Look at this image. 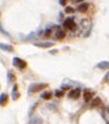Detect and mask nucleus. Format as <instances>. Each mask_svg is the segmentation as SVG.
<instances>
[{
    "label": "nucleus",
    "instance_id": "nucleus-1",
    "mask_svg": "<svg viewBox=\"0 0 109 124\" xmlns=\"http://www.w3.org/2000/svg\"><path fill=\"white\" fill-rule=\"evenodd\" d=\"M46 87H48L47 84H32L28 87V93H35V92H38L40 90L45 89Z\"/></svg>",
    "mask_w": 109,
    "mask_h": 124
},
{
    "label": "nucleus",
    "instance_id": "nucleus-2",
    "mask_svg": "<svg viewBox=\"0 0 109 124\" xmlns=\"http://www.w3.org/2000/svg\"><path fill=\"white\" fill-rule=\"evenodd\" d=\"M63 28L68 29L70 31H75L77 30V24H75L73 18H68L63 21Z\"/></svg>",
    "mask_w": 109,
    "mask_h": 124
},
{
    "label": "nucleus",
    "instance_id": "nucleus-3",
    "mask_svg": "<svg viewBox=\"0 0 109 124\" xmlns=\"http://www.w3.org/2000/svg\"><path fill=\"white\" fill-rule=\"evenodd\" d=\"M13 65L15 66V67H18L19 69H24V68H26L27 64H26L25 61L19 58V57H14L13 58Z\"/></svg>",
    "mask_w": 109,
    "mask_h": 124
},
{
    "label": "nucleus",
    "instance_id": "nucleus-4",
    "mask_svg": "<svg viewBox=\"0 0 109 124\" xmlns=\"http://www.w3.org/2000/svg\"><path fill=\"white\" fill-rule=\"evenodd\" d=\"M81 25H82V28H83V30L85 31V35H84V36H88V34L90 33V20H87V19L82 20Z\"/></svg>",
    "mask_w": 109,
    "mask_h": 124
},
{
    "label": "nucleus",
    "instance_id": "nucleus-5",
    "mask_svg": "<svg viewBox=\"0 0 109 124\" xmlns=\"http://www.w3.org/2000/svg\"><path fill=\"white\" fill-rule=\"evenodd\" d=\"M64 36H65L64 31L60 28H57L56 33H55V38H56V40H62V39H64Z\"/></svg>",
    "mask_w": 109,
    "mask_h": 124
},
{
    "label": "nucleus",
    "instance_id": "nucleus-6",
    "mask_svg": "<svg viewBox=\"0 0 109 124\" xmlns=\"http://www.w3.org/2000/svg\"><path fill=\"white\" fill-rule=\"evenodd\" d=\"M81 96V89L77 88V89H73L71 92L69 93V98L70 99H79V97Z\"/></svg>",
    "mask_w": 109,
    "mask_h": 124
},
{
    "label": "nucleus",
    "instance_id": "nucleus-7",
    "mask_svg": "<svg viewBox=\"0 0 109 124\" xmlns=\"http://www.w3.org/2000/svg\"><path fill=\"white\" fill-rule=\"evenodd\" d=\"M53 44H55V43H52V42H40V43H34L35 46H37V47H42V48H49V47L53 46Z\"/></svg>",
    "mask_w": 109,
    "mask_h": 124
},
{
    "label": "nucleus",
    "instance_id": "nucleus-8",
    "mask_svg": "<svg viewBox=\"0 0 109 124\" xmlns=\"http://www.w3.org/2000/svg\"><path fill=\"white\" fill-rule=\"evenodd\" d=\"M100 114H102L103 119L105 120V122L107 124H109V108H104L100 112Z\"/></svg>",
    "mask_w": 109,
    "mask_h": 124
},
{
    "label": "nucleus",
    "instance_id": "nucleus-9",
    "mask_svg": "<svg viewBox=\"0 0 109 124\" xmlns=\"http://www.w3.org/2000/svg\"><path fill=\"white\" fill-rule=\"evenodd\" d=\"M19 97H20V92L18 91V86L14 85L13 88H12V100L16 101L19 99Z\"/></svg>",
    "mask_w": 109,
    "mask_h": 124
},
{
    "label": "nucleus",
    "instance_id": "nucleus-10",
    "mask_svg": "<svg viewBox=\"0 0 109 124\" xmlns=\"http://www.w3.org/2000/svg\"><path fill=\"white\" fill-rule=\"evenodd\" d=\"M93 91H90V90H85L84 91V101L85 102H88V101L92 100V98H93Z\"/></svg>",
    "mask_w": 109,
    "mask_h": 124
},
{
    "label": "nucleus",
    "instance_id": "nucleus-11",
    "mask_svg": "<svg viewBox=\"0 0 109 124\" xmlns=\"http://www.w3.org/2000/svg\"><path fill=\"white\" fill-rule=\"evenodd\" d=\"M97 68H100V69H109V62H107V61L100 62V63L97 64Z\"/></svg>",
    "mask_w": 109,
    "mask_h": 124
},
{
    "label": "nucleus",
    "instance_id": "nucleus-12",
    "mask_svg": "<svg viewBox=\"0 0 109 124\" xmlns=\"http://www.w3.org/2000/svg\"><path fill=\"white\" fill-rule=\"evenodd\" d=\"M88 7H90L88 3H82V5H80L79 7H77V11L84 13V12H86L88 10Z\"/></svg>",
    "mask_w": 109,
    "mask_h": 124
},
{
    "label": "nucleus",
    "instance_id": "nucleus-13",
    "mask_svg": "<svg viewBox=\"0 0 109 124\" xmlns=\"http://www.w3.org/2000/svg\"><path fill=\"white\" fill-rule=\"evenodd\" d=\"M0 49H2L5 52H13V47L8 44H2V43H0Z\"/></svg>",
    "mask_w": 109,
    "mask_h": 124
},
{
    "label": "nucleus",
    "instance_id": "nucleus-14",
    "mask_svg": "<svg viewBox=\"0 0 109 124\" xmlns=\"http://www.w3.org/2000/svg\"><path fill=\"white\" fill-rule=\"evenodd\" d=\"M100 104H102V100L99 98H95V99H93V101L90 103V107L92 108H97L98 105H100Z\"/></svg>",
    "mask_w": 109,
    "mask_h": 124
},
{
    "label": "nucleus",
    "instance_id": "nucleus-15",
    "mask_svg": "<svg viewBox=\"0 0 109 124\" xmlns=\"http://www.w3.org/2000/svg\"><path fill=\"white\" fill-rule=\"evenodd\" d=\"M8 101V94L7 93H2L0 96V105H6Z\"/></svg>",
    "mask_w": 109,
    "mask_h": 124
},
{
    "label": "nucleus",
    "instance_id": "nucleus-16",
    "mask_svg": "<svg viewBox=\"0 0 109 124\" xmlns=\"http://www.w3.org/2000/svg\"><path fill=\"white\" fill-rule=\"evenodd\" d=\"M40 97H42V99H44V100H49V99H51V97H52V93H51L50 91H46L40 94Z\"/></svg>",
    "mask_w": 109,
    "mask_h": 124
},
{
    "label": "nucleus",
    "instance_id": "nucleus-17",
    "mask_svg": "<svg viewBox=\"0 0 109 124\" xmlns=\"http://www.w3.org/2000/svg\"><path fill=\"white\" fill-rule=\"evenodd\" d=\"M8 80H9L10 82L15 81V75H14V73H12V71H8Z\"/></svg>",
    "mask_w": 109,
    "mask_h": 124
},
{
    "label": "nucleus",
    "instance_id": "nucleus-18",
    "mask_svg": "<svg viewBox=\"0 0 109 124\" xmlns=\"http://www.w3.org/2000/svg\"><path fill=\"white\" fill-rule=\"evenodd\" d=\"M30 123H43V120L40 117H34L30 121Z\"/></svg>",
    "mask_w": 109,
    "mask_h": 124
},
{
    "label": "nucleus",
    "instance_id": "nucleus-19",
    "mask_svg": "<svg viewBox=\"0 0 109 124\" xmlns=\"http://www.w3.org/2000/svg\"><path fill=\"white\" fill-rule=\"evenodd\" d=\"M55 94H56V97H58V98H61L62 96H64V92H63V90H56Z\"/></svg>",
    "mask_w": 109,
    "mask_h": 124
},
{
    "label": "nucleus",
    "instance_id": "nucleus-20",
    "mask_svg": "<svg viewBox=\"0 0 109 124\" xmlns=\"http://www.w3.org/2000/svg\"><path fill=\"white\" fill-rule=\"evenodd\" d=\"M64 12L65 13H73V12H74V9H73L72 7H67L64 9Z\"/></svg>",
    "mask_w": 109,
    "mask_h": 124
},
{
    "label": "nucleus",
    "instance_id": "nucleus-21",
    "mask_svg": "<svg viewBox=\"0 0 109 124\" xmlns=\"http://www.w3.org/2000/svg\"><path fill=\"white\" fill-rule=\"evenodd\" d=\"M50 35H51V29L49 28V29H47V30L45 31V36H46V38H49Z\"/></svg>",
    "mask_w": 109,
    "mask_h": 124
},
{
    "label": "nucleus",
    "instance_id": "nucleus-22",
    "mask_svg": "<svg viewBox=\"0 0 109 124\" xmlns=\"http://www.w3.org/2000/svg\"><path fill=\"white\" fill-rule=\"evenodd\" d=\"M104 82H106V84H109V71L105 75V77H104Z\"/></svg>",
    "mask_w": 109,
    "mask_h": 124
},
{
    "label": "nucleus",
    "instance_id": "nucleus-23",
    "mask_svg": "<svg viewBox=\"0 0 109 124\" xmlns=\"http://www.w3.org/2000/svg\"><path fill=\"white\" fill-rule=\"evenodd\" d=\"M67 1L68 0H59V3H60L61 6H65L67 5Z\"/></svg>",
    "mask_w": 109,
    "mask_h": 124
},
{
    "label": "nucleus",
    "instance_id": "nucleus-24",
    "mask_svg": "<svg viewBox=\"0 0 109 124\" xmlns=\"http://www.w3.org/2000/svg\"><path fill=\"white\" fill-rule=\"evenodd\" d=\"M70 88V86H68V85H62V90H68Z\"/></svg>",
    "mask_w": 109,
    "mask_h": 124
},
{
    "label": "nucleus",
    "instance_id": "nucleus-25",
    "mask_svg": "<svg viewBox=\"0 0 109 124\" xmlns=\"http://www.w3.org/2000/svg\"><path fill=\"white\" fill-rule=\"evenodd\" d=\"M81 1H83V0H77V2H81Z\"/></svg>",
    "mask_w": 109,
    "mask_h": 124
}]
</instances>
